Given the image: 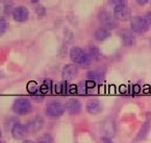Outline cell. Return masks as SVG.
<instances>
[{"instance_id":"obj_21","label":"cell","mask_w":151,"mask_h":143,"mask_svg":"<svg viewBox=\"0 0 151 143\" xmlns=\"http://www.w3.org/2000/svg\"><path fill=\"white\" fill-rule=\"evenodd\" d=\"M27 89H28V91L30 92V93H36L37 90H38V85H37V83H35V82H30V83L28 84Z\"/></svg>"},{"instance_id":"obj_13","label":"cell","mask_w":151,"mask_h":143,"mask_svg":"<svg viewBox=\"0 0 151 143\" xmlns=\"http://www.w3.org/2000/svg\"><path fill=\"white\" fill-rule=\"evenodd\" d=\"M109 36H111V32H109V29L105 28V27H99V28H97L95 31V39L98 42L105 41L107 38H109Z\"/></svg>"},{"instance_id":"obj_4","label":"cell","mask_w":151,"mask_h":143,"mask_svg":"<svg viewBox=\"0 0 151 143\" xmlns=\"http://www.w3.org/2000/svg\"><path fill=\"white\" fill-rule=\"evenodd\" d=\"M65 105L60 101H52L46 108V114L51 118H58L65 113Z\"/></svg>"},{"instance_id":"obj_16","label":"cell","mask_w":151,"mask_h":143,"mask_svg":"<svg viewBox=\"0 0 151 143\" xmlns=\"http://www.w3.org/2000/svg\"><path fill=\"white\" fill-rule=\"evenodd\" d=\"M103 130H104L105 137H111L115 134V124H114L111 121L106 122V124L103 126Z\"/></svg>"},{"instance_id":"obj_22","label":"cell","mask_w":151,"mask_h":143,"mask_svg":"<svg viewBox=\"0 0 151 143\" xmlns=\"http://www.w3.org/2000/svg\"><path fill=\"white\" fill-rule=\"evenodd\" d=\"M111 2L115 6H121V5H126V0H111Z\"/></svg>"},{"instance_id":"obj_6","label":"cell","mask_w":151,"mask_h":143,"mask_svg":"<svg viewBox=\"0 0 151 143\" xmlns=\"http://www.w3.org/2000/svg\"><path fill=\"white\" fill-rule=\"evenodd\" d=\"M43 125H44V120H43L42 117L36 116L27 122L26 128H27L28 133H30V134H35V133H38L39 131L42 130Z\"/></svg>"},{"instance_id":"obj_23","label":"cell","mask_w":151,"mask_h":143,"mask_svg":"<svg viewBox=\"0 0 151 143\" xmlns=\"http://www.w3.org/2000/svg\"><path fill=\"white\" fill-rule=\"evenodd\" d=\"M144 19L147 21V23H148L149 25H151V12H148V13H146Z\"/></svg>"},{"instance_id":"obj_17","label":"cell","mask_w":151,"mask_h":143,"mask_svg":"<svg viewBox=\"0 0 151 143\" xmlns=\"http://www.w3.org/2000/svg\"><path fill=\"white\" fill-rule=\"evenodd\" d=\"M38 143H53V138L51 135L45 134L38 139Z\"/></svg>"},{"instance_id":"obj_1","label":"cell","mask_w":151,"mask_h":143,"mask_svg":"<svg viewBox=\"0 0 151 143\" xmlns=\"http://www.w3.org/2000/svg\"><path fill=\"white\" fill-rule=\"evenodd\" d=\"M70 58L79 66H88L91 63V56L79 47H72L70 50Z\"/></svg>"},{"instance_id":"obj_2","label":"cell","mask_w":151,"mask_h":143,"mask_svg":"<svg viewBox=\"0 0 151 143\" xmlns=\"http://www.w3.org/2000/svg\"><path fill=\"white\" fill-rule=\"evenodd\" d=\"M31 103L25 97H19L13 105V111L18 115H26L31 111Z\"/></svg>"},{"instance_id":"obj_5","label":"cell","mask_w":151,"mask_h":143,"mask_svg":"<svg viewBox=\"0 0 151 143\" xmlns=\"http://www.w3.org/2000/svg\"><path fill=\"white\" fill-rule=\"evenodd\" d=\"M99 20L101 22V24L107 28L109 29H114L117 27V21H116L115 17L111 15L109 13L107 12H102V13L99 14Z\"/></svg>"},{"instance_id":"obj_26","label":"cell","mask_w":151,"mask_h":143,"mask_svg":"<svg viewBox=\"0 0 151 143\" xmlns=\"http://www.w3.org/2000/svg\"><path fill=\"white\" fill-rule=\"evenodd\" d=\"M30 1H31V2H33V3H37L39 1V0H30Z\"/></svg>"},{"instance_id":"obj_3","label":"cell","mask_w":151,"mask_h":143,"mask_svg":"<svg viewBox=\"0 0 151 143\" xmlns=\"http://www.w3.org/2000/svg\"><path fill=\"white\" fill-rule=\"evenodd\" d=\"M149 26L150 25L147 23V21L145 20L142 17H133L130 21V27L131 30L136 34H145L147 32L149 29Z\"/></svg>"},{"instance_id":"obj_10","label":"cell","mask_w":151,"mask_h":143,"mask_svg":"<svg viewBox=\"0 0 151 143\" xmlns=\"http://www.w3.org/2000/svg\"><path fill=\"white\" fill-rule=\"evenodd\" d=\"M78 73V68L76 67L75 65L73 64H68L66 65L64 68H63V71H62V74H63V77L66 79V81H71L77 75Z\"/></svg>"},{"instance_id":"obj_9","label":"cell","mask_w":151,"mask_h":143,"mask_svg":"<svg viewBox=\"0 0 151 143\" xmlns=\"http://www.w3.org/2000/svg\"><path fill=\"white\" fill-rule=\"evenodd\" d=\"M28 9L25 6H18L16 7L13 12V18L15 19V21L17 22H24L28 19Z\"/></svg>"},{"instance_id":"obj_12","label":"cell","mask_w":151,"mask_h":143,"mask_svg":"<svg viewBox=\"0 0 151 143\" xmlns=\"http://www.w3.org/2000/svg\"><path fill=\"white\" fill-rule=\"evenodd\" d=\"M67 110L69 111L70 114L76 115L81 111V103L80 101L76 100V99H72L69 103H67Z\"/></svg>"},{"instance_id":"obj_25","label":"cell","mask_w":151,"mask_h":143,"mask_svg":"<svg viewBox=\"0 0 151 143\" xmlns=\"http://www.w3.org/2000/svg\"><path fill=\"white\" fill-rule=\"evenodd\" d=\"M23 143H35V142H33V141H31V140H25Z\"/></svg>"},{"instance_id":"obj_27","label":"cell","mask_w":151,"mask_h":143,"mask_svg":"<svg viewBox=\"0 0 151 143\" xmlns=\"http://www.w3.org/2000/svg\"><path fill=\"white\" fill-rule=\"evenodd\" d=\"M0 137H1V132H0Z\"/></svg>"},{"instance_id":"obj_11","label":"cell","mask_w":151,"mask_h":143,"mask_svg":"<svg viewBox=\"0 0 151 143\" xmlns=\"http://www.w3.org/2000/svg\"><path fill=\"white\" fill-rule=\"evenodd\" d=\"M120 37H121V40H122V43L125 46H131V45H133L136 43V38L132 35V32L130 30H128V29L121 30Z\"/></svg>"},{"instance_id":"obj_8","label":"cell","mask_w":151,"mask_h":143,"mask_svg":"<svg viewBox=\"0 0 151 143\" xmlns=\"http://www.w3.org/2000/svg\"><path fill=\"white\" fill-rule=\"evenodd\" d=\"M129 9L126 5H121V6H115L114 9V17L116 20L125 21L129 18Z\"/></svg>"},{"instance_id":"obj_24","label":"cell","mask_w":151,"mask_h":143,"mask_svg":"<svg viewBox=\"0 0 151 143\" xmlns=\"http://www.w3.org/2000/svg\"><path fill=\"white\" fill-rule=\"evenodd\" d=\"M138 1V3L139 4H141V5H144V4H146L147 2H148L149 0H137Z\"/></svg>"},{"instance_id":"obj_7","label":"cell","mask_w":151,"mask_h":143,"mask_svg":"<svg viewBox=\"0 0 151 143\" xmlns=\"http://www.w3.org/2000/svg\"><path fill=\"white\" fill-rule=\"evenodd\" d=\"M27 134H28V131H27L26 125L16 123L15 125H13V128H12V135H13V137L16 140L24 139L27 136Z\"/></svg>"},{"instance_id":"obj_14","label":"cell","mask_w":151,"mask_h":143,"mask_svg":"<svg viewBox=\"0 0 151 143\" xmlns=\"http://www.w3.org/2000/svg\"><path fill=\"white\" fill-rule=\"evenodd\" d=\"M101 109H102L101 103L98 100H91L87 103V111L90 114H98V113L101 112Z\"/></svg>"},{"instance_id":"obj_20","label":"cell","mask_w":151,"mask_h":143,"mask_svg":"<svg viewBox=\"0 0 151 143\" xmlns=\"http://www.w3.org/2000/svg\"><path fill=\"white\" fill-rule=\"evenodd\" d=\"M91 58H98L100 56V51L98 49L97 47H91L90 48V54H89Z\"/></svg>"},{"instance_id":"obj_18","label":"cell","mask_w":151,"mask_h":143,"mask_svg":"<svg viewBox=\"0 0 151 143\" xmlns=\"http://www.w3.org/2000/svg\"><path fill=\"white\" fill-rule=\"evenodd\" d=\"M7 27H9L7 21L4 18H0V36L3 35L7 30Z\"/></svg>"},{"instance_id":"obj_19","label":"cell","mask_w":151,"mask_h":143,"mask_svg":"<svg viewBox=\"0 0 151 143\" xmlns=\"http://www.w3.org/2000/svg\"><path fill=\"white\" fill-rule=\"evenodd\" d=\"M148 132H149V122L147 121L146 123H145L144 125H143V128H142V130H141V132H140V134H139V138H144L145 136H146L147 134H148Z\"/></svg>"},{"instance_id":"obj_15","label":"cell","mask_w":151,"mask_h":143,"mask_svg":"<svg viewBox=\"0 0 151 143\" xmlns=\"http://www.w3.org/2000/svg\"><path fill=\"white\" fill-rule=\"evenodd\" d=\"M103 76H104V74L101 73L100 71H97V70H92V71H90L89 73H88V79H89L90 82L95 83V82L101 81V79L103 78Z\"/></svg>"}]
</instances>
